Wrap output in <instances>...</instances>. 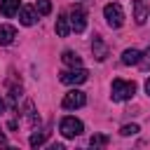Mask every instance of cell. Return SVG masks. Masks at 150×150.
I'll use <instances>...</instances> for the list:
<instances>
[{"label":"cell","mask_w":150,"mask_h":150,"mask_svg":"<svg viewBox=\"0 0 150 150\" xmlns=\"http://www.w3.org/2000/svg\"><path fill=\"white\" fill-rule=\"evenodd\" d=\"M38 9L35 7H30V5H23L21 9H19V21L23 23V26H33L35 21H38Z\"/></svg>","instance_id":"8"},{"label":"cell","mask_w":150,"mask_h":150,"mask_svg":"<svg viewBox=\"0 0 150 150\" xmlns=\"http://www.w3.org/2000/svg\"><path fill=\"white\" fill-rule=\"evenodd\" d=\"M91 54H94L96 61H105L108 59V45L101 40V35H94V40H91Z\"/></svg>","instance_id":"7"},{"label":"cell","mask_w":150,"mask_h":150,"mask_svg":"<svg viewBox=\"0 0 150 150\" xmlns=\"http://www.w3.org/2000/svg\"><path fill=\"white\" fill-rule=\"evenodd\" d=\"M103 16H105V21H108L110 28H120L124 23V9H122L120 2H108L103 7Z\"/></svg>","instance_id":"2"},{"label":"cell","mask_w":150,"mask_h":150,"mask_svg":"<svg viewBox=\"0 0 150 150\" xmlns=\"http://www.w3.org/2000/svg\"><path fill=\"white\" fill-rule=\"evenodd\" d=\"M35 9H38L40 16H47V14L52 12V0H38V2H35Z\"/></svg>","instance_id":"18"},{"label":"cell","mask_w":150,"mask_h":150,"mask_svg":"<svg viewBox=\"0 0 150 150\" xmlns=\"http://www.w3.org/2000/svg\"><path fill=\"white\" fill-rule=\"evenodd\" d=\"M59 131L66 136V138H75V136H80L82 131H84V124L77 120V117H63L61 122H59Z\"/></svg>","instance_id":"3"},{"label":"cell","mask_w":150,"mask_h":150,"mask_svg":"<svg viewBox=\"0 0 150 150\" xmlns=\"http://www.w3.org/2000/svg\"><path fill=\"white\" fill-rule=\"evenodd\" d=\"M148 14H150L148 5H145L143 0H134V21H136L138 26H143V23L148 21Z\"/></svg>","instance_id":"9"},{"label":"cell","mask_w":150,"mask_h":150,"mask_svg":"<svg viewBox=\"0 0 150 150\" xmlns=\"http://www.w3.org/2000/svg\"><path fill=\"white\" fill-rule=\"evenodd\" d=\"M70 30H73V28H70V19H68L66 14H59V16H56V35H59V38H68Z\"/></svg>","instance_id":"12"},{"label":"cell","mask_w":150,"mask_h":150,"mask_svg":"<svg viewBox=\"0 0 150 150\" xmlns=\"http://www.w3.org/2000/svg\"><path fill=\"white\" fill-rule=\"evenodd\" d=\"M84 103H87V94L80 91V89H70V91L63 96L61 108H63V110H77V108H82Z\"/></svg>","instance_id":"4"},{"label":"cell","mask_w":150,"mask_h":150,"mask_svg":"<svg viewBox=\"0 0 150 150\" xmlns=\"http://www.w3.org/2000/svg\"><path fill=\"white\" fill-rule=\"evenodd\" d=\"M141 56H143V52H138V49H124L122 52V63L124 66H136V63H141Z\"/></svg>","instance_id":"13"},{"label":"cell","mask_w":150,"mask_h":150,"mask_svg":"<svg viewBox=\"0 0 150 150\" xmlns=\"http://www.w3.org/2000/svg\"><path fill=\"white\" fill-rule=\"evenodd\" d=\"M145 94H148V96H150V77H148V80H145Z\"/></svg>","instance_id":"21"},{"label":"cell","mask_w":150,"mask_h":150,"mask_svg":"<svg viewBox=\"0 0 150 150\" xmlns=\"http://www.w3.org/2000/svg\"><path fill=\"white\" fill-rule=\"evenodd\" d=\"M108 143H110V138H108L105 134H94V136L89 138V145H91V148H105Z\"/></svg>","instance_id":"17"},{"label":"cell","mask_w":150,"mask_h":150,"mask_svg":"<svg viewBox=\"0 0 150 150\" xmlns=\"http://www.w3.org/2000/svg\"><path fill=\"white\" fill-rule=\"evenodd\" d=\"M141 129H138V124H124L122 129H120V134L122 136H134V134H138Z\"/></svg>","instance_id":"19"},{"label":"cell","mask_w":150,"mask_h":150,"mask_svg":"<svg viewBox=\"0 0 150 150\" xmlns=\"http://www.w3.org/2000/svg\"><path fill=\"white\" fill-rule=\"evenodd\" d=\"M19 9H21V2L19 0H0V14L2 16L12 19L14 14H19Z\"/></svg>","instance_id":"10"},{"label":"cell","mask_w":150,"mask_h":150,"mask_svg":"<svg viewBox=\"0 0 150 150\" xmlns=\"http://www.w3.org/2000/svg\"><path fill=\"white\" fill-rule=\"evenodd\" d=\"M0 145H7V138L2 136V131H0Z\"/></svg>","instance_id":"22"},{"label":"cell","mask_w":150,"mask_h":150,"mask_svg":"<svg viewBox=\"0 0 150 150\" xmlns=\"http://www.w3.org/2000/svg\"><path fill=\"white\" fill-rule=\"evenodd\" d=\"M61 61H63L68 68H80V66H82L80 54H77V52H73V49H66V52L61 54Z\"/></svg>","instance_id":"14"},{"label":"cell","mask_w":150,"mask_h":150,"mask_svg":"<svg viewBox=\"0 0 150 150\" xmlns=\"http://www.w3.org/2000/svg\"><path fill=\"white\" fill-rule=\"evenodd\" d=\"M68 19H70V28H73L75 33H82V30L87 28V14H84V9H82L80 5H75V7L70 9Z\"/></svg>","instance_id":"6"},{"label":"cell","mask_w":150,"mask_h":150,"mask_svg":"<svg viewBox=\"0 0 150 150\" xmlns=\"http://www.w3.org/2000/svg\"><path fill=\"white\" fill-rule=\"evenodd\" d=\"M23 117H26V122H28L30 127H38V124H40V115L35 112L33 101H26V103H23Z\"/></svg>","instance_id":"11"},{"label":"cell","mask_w":150,"mask_h":150,"mask_svg":"<svg viewBox=\"0 0 150 150\" xmlns=\"http://www.w3.org/2000/svg\"><path fill=\"white\" fill-rule=\"evenodd\" d=\"M47 138H49V131H47V129H40V131H35V134H30L28 145H30V148H40V145H45Z\"/></svg>","instance_id":"16"},{"label":"cell","mask_w":150,"mask_h":150,"mask_svg":"<svg viewBox=\"0 0 150 150\" xmlns=\"http://www.w3.org/2000/svg\"><path fill=\"white\" fill-rule=\"evenodd\" d=\"M5 110H7V103H5V101H2V98H0V115H2V112H5Z\"/></svg>","instance_id":"20"},{"label":"cell","mask_w":150,"mask_h":150,"mask_svg":"<svg viewBox=\"0 0 150 150\" xmlns=\"http://www.w3.org/2000/svg\"><path fill=\"white\" fill-rule=\"evenodd\" d=\"M136 94V82H127V80H112L110 87V98L112 101H129Z\"/></svg>","instance_id":"1"},{"label":"cell","mask_w":150,"mask_h":150,"mask_svg":"<svg viewBox=\"0 0 150 150\" xmlns=\"http://www.w3.org/2000/svg\"><path fill=\"white\" fill-rule=\"evenodd\" d=\"M87 77H89V73L80 66V68H70V70H63L61 75H59V80L63 82V84H68V87H73V84H82V82H87Z\"/></svg>","instance_id":"5"},{"label":"cell","mask_w":150,"mask_h":150,"mask_svg":"<svg viewBox=\"0 0 150 150\" xmlns=\"http://www.w3.org/2000/svg\"><path fill=\"white\" fill-rule=\"evenodd\" d=\"M14 38H16V28L9 23H2L0 26V45H12Z\"/></svg>","instance_id":"15"}]
</instances>
